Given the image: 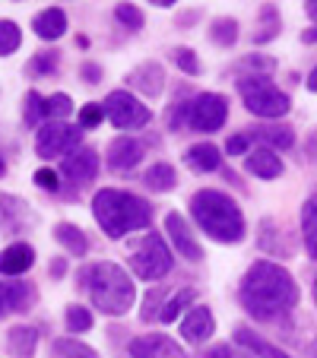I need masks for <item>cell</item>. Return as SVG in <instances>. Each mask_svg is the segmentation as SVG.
Segmentation results:
<instances>
[{
    "label": "cell",
    "instance_id": "cell-6",
    "mask_svg": "<svg viewBox=\"0 0 317 358\" xmlns=\"http://www.w3.org/2000/svg\"><path fill=\"white\" fill-rule=\"evenodd\" d=\"M130 266H134V273L140 279H146V282H155V279L169 276L171 250H169V244L162 241V235L146 231V235L130 248Z\"/></svg>",
    "mask_w": 317,
    "mask_h": 358
},
{
    "label": "cell",
    "instance_id": "cell-7",
    "mask_svg": "<svg viewBox=\"0 0 317 358\" xmlns=\"http://www.w3.org/2000/svg\"><path fill=\"white\" fill-rule=\"evenodd\" d=\"M105 117H108L118 130H140V127H146L153 115H149L146 105H143L140 99H134L127 89H115V92H108V99H105Z\"/></svg>",
    "mask_w": 317,
    "mask_h": 358
},
{
    "label": "cell",
    "instance_id": "cell-19",
    "mask_svg": "<svg viewBox=\"0 0 317 358\" xmlns=\"http://www.w3.org/2000/svg\"><path fill=\"white\" fill-rule=\"evenodd\" d=\"M248 171L257 178H263V181H273V178L283 175V162H279V156L273 152V149H254V152H248Z\"/></svg>",
    "mask_w": 317,
    "mask_h": 358
},
{
    "label": "cell",
    "instance_id": "cell-52",
    "mask_svg": "<svg viewBox=\"0 0 317 358\" xmlns=\"http://www.w3.org/2000/svg\"><path fill=\"white\" fill-rule=\"evenodd\" d=\"M3 171H7V165H3V159H0V175H3Z\"/></svg>",
    "mask_w": 317,
    "mask_h": 358
},
{
    "label": "cell",
    "instance_id": "cell-11",
    "mask_svg": "<svg viewBox=\"0 0 317 358\" xmlns=\"http://www.w3.org/2000/svg\"><path fill=\"white\" fill-rule=\"evenodd\" d=\"M130 358H184V349L165 333H149L130 343Z\"/></svg>",
    "mask_w": 317,
    "mask_h": 358
},
{
    "label": "cell",
    "instance_id": "cell-35",
    "mask_svg": "<svg viewBox=\"0 0 317 358\" xmlns=\"http://www.w3.org/2000/svg\"><path fill=\"white\" fill-rule=\"evenodd\" d=\"M115 16H118V22H121V26H127V29H130V32L143 29V13L134 7V3H118Z\"/></svg>",
    "mask_w": 317,
    "mask_h": 358
},
{
    "label": "cell",
    "instance_id": "cell-8",
    "mask_svg": "<svg viewBox=\"0 0 317 358\" xmlns=\"http://www.w3.org/2000/svg\"><path fill=\"white\" fill-rule=\"evenodd\" d=\"M225 115H229V101L219 92H200L190 99V130H200V134H213L225 124Z\"/></svg>",
    "mask_w": 317,
    "mask_h": 358
},
{
    "label": "cell",
    "instance_id": "cell-51",
    "mask_svg": "<svg viewBox=\"0 0 317 358\" xmlns=\"http://www.w3.org/2000/svg\"><path fill=\"white\" fill-rule=\"evenodd\" d=\"M308 358H317V339L311 343V349H308Z\"/></svg>",
    "mask_w": 317,
    "mask_h": 358
},
{
    "label": "cell",
    "instance_id": "cell-28",
    "mask_svg": "<svg viewBox=\"0 0 317 358\" xmlns=\"http://www.w3.org/2000/svg\"><path fill=\"white\" fill-rule=\"evenodd\" d=\"M51 358H99V355L86 343H80V339H57L51 345Z\"/></svg>",
    "mask_w": 317,
    "mask_h": 358
},
{
    "label": "cell",
    "instance_id": "cell-18",
    "mask_svg": "<svg viewBox=\"0 0 317 358\" xmlns=\"http://www.w3.org/2000/svg\"><path fill=\"white\" fill-rule=\"evenodd\" d=\"M32 29H35V35H38V38L55 41V38H61V35L67 32V16H64V10L48 7V10H41V13L32 20Z\"/></svg>",
    "mask_w": 317,
    "mask_h": 358
},
{
    "label": "cell",
    "instance_id": "cell-23",
    "mask_svg": "<svg viewBox=\"0 0 317 358\" xmlns=\"http://www.w3.org/2000/svg\"><path fill=\"white\" fill-rule=\"evenodd\" d=\"M55 238L64 244V250H67V254H73V257H83V254L89 250L86 235H83V229H76L73 222H57Z\"/></svg>",
    "mask_w": 317,
    "mask_h": 358
},
{
    "label": "cell",
    "instance_id": "cell-25",
    "mask_svg": "<svg viewBox=\"0 0 317 358\" xmlns=\"http://www.w3.org/2000/svg\"><path fill=\"white\" fill-rule=\"evenodd\" d=\"M7 345L13 355L26 358L35 352V345H38V333L32 330V327H13V330L7 333Z\"/></svg>",
    "mask_w": 317,
    "mask_h": 358
},
{
    "label": "cell",
    "instance_id": "cell-4",
    "mask_svg": "<svg viewBox=\"0 0 317 358\" xmlns=\"http://www.w3.org/2000/svg\"><path fill=\"white\" fill-rule=\"evenodd\" d=\"M83 282H86L92 304L101 314H108V317H121V314H127L134 308L136 289L118 264H108V260L92 264L83 273Z\"/></svg>",
    "mask_w": 317,
    "mask_h": 358
},
{
    "label": "cell",
    "instance_id": "cell-46",
    "mask_svg": "<svg viewBox=\"0 0 317 358\" xmlns=\"http://www.w3.org/2000/svg\"><path fill=\"white\" fill-rule=\"evenodd\" d=\"M308 89H311V92H317V67L311 70V76H308Z\"/></svg>",
    "mask_w": 317,
    "mask_h": 358
},
{
    "label": "cell",
    "instance_id": "cell-47",
    "mask_svg": "<svg viewBox=\"0 0 317 358\" xmlns=\"http://www.w3.org/2000/svg\"><path fill=\"white\" fill-rule=\"evenodd\" d=\"M64 266H67V264H64V260H55V266H51V273H55V276H64Z\"/></svg>",
    "mask_w": 317,
    "mask_h": 358
},
{
    "label": "cell",
    "instance_id": "cell-12",
    "mask_svg": "<svg viewBox=\"0 0 317 358\" xmlns=\"http://www.w3.org/2000/svg\"><path fill=\"white\" fill-rule=\"evenodd\" d=\"M165 231H169V235H171V244H175L178 257H184V260H194V264L203 257L200 244H197L194 231L188 229V222H184V216H178V213H169V216H165Z\"/></svg>",
    "mask_w": 317,
    "mask_h": 358
},
{
    "label": "cell",
    "instance_id": "cell-26",
    "mask_svg": "<svg viewBox=\"0 0 317 358\" xmlns=\"http://www.w3.org/2000/svg\"><path fill=\"white\" fill-rule=\"evenodd\" d=\"M143 181H146V187L155 190V194H169V190L178 184V175H175V169H171V165L155 162L153 169L146 171V178H143Z\"/></svg>",
    "mask_w": 317,
    "mask_h": 358
},
{
    "label": "cell",
    "instance_id": "cell-15",
    "mask_svg": "<svg viewBox=\"0 0 317 358\" xmlns=\"http://www.w3.org/2000/svg\"><path fill=\"white\" fill-rule=\"evenodd\" d=\"M143 159V143L134 136H118L108 146V169L111 171H130Z\"/></svg>",
    "mask_w": 317,
    "mask_h": 358
},
{
    "label": "cell",
    "instance_id": "cell-21",
    "mask_svg": "<svg viewBox=\"0 0 317 358\" xmlns=\"http://www.w3.org/2000/svg\"><path fill=\"white\" fill-rule=\"evenodd\" d=\"M235 343L244 345V349H248L251 355H257V358H289L283 349H276V345H270L267 339L254 336L248 327H235Z\"/></svg>",
    "mask_w": 317,
    "mask_h": 358
},
{
    "label": "cell",
    "instance_id": "cell-39",
    "mask_svg": "<svg viewBox=\"0 0 317 358\" xmlns=\"http://www.w3.org/2000/svg\"><path fill=\"white\" fill-rule=\"evenodd\" d=\"M203 358H251V352H238V349H232L229 343H223V345L206 349V352H203Z\"/></svg>",
    "mask_w": 317,
    "mask_h": 358
},
{
    "label": "cell",
    "instance_id": "cell-31",
    "mask_svg": "<svg viewBox=\"0 0 317 358\" xmlns=\"http://www.w3.org/2000/svg\"><path fill=\"white\" fill-rule=\"evenodd\" d=\"M209 38L216 41V45H223V48L235 45V41H238V22L229 20V16L216 20V22H213V29H209Z\"/></svg>",
    "mask_w": 317,
    "mask_h": 358
},
{
    "label": "cell",
    "instance_id": "cell-3",
    "mask_svg": "<svg viewBox=\"0 0 317 358\" xmlns=\"http://www.w3.org/2000/svg\"><path fill=\"white\" fill-rule=\"evenodd\" d=\"M190 216L213 241L238 244L244 238V216L223 190H197L190 196Z\"/></svg>",
    "mask_w": 317,
    "mask_h": 358
},
{
    "label": "cell",
    "instance_id": "cell-27",
    "mask_svg": "<svg viewBox=\"0 0 317 358\" xmlns=\"http://www.w3.org/2000/svg\"><path fill=\"white\" fill-rule=\"evenodd\" d=\"M276 32H279V13H276V7H273V3H267V7L260 10V22H257L254 41H257V45H263V41L276 38Z\"/></svg>",
    "mask_w": 317,
    "mask_h": 358
},
{
    "label": "cell",
    "instance_id": "cell-40",
    "mask_svg": "<svg viewBox=\"0 0 317 358\" xmlns=\"http://www.w3.org/2000/svg\"><path fill=\"white\" fill-rule=\"evenodd\" d=\"M248 146H251V134H235V136H229V143H225V152H229V156H244Z\"/></svg>",
    "mask_w": 317,
    "mask_h": 358
},
{
    "label": "cell",
    "instance_id": "cell-53",
    "mask_svg": "<svg viewBox=\"0 0 317 358\" xmlns=\"http://www.w3.org/2000/svg\"><path fill=\"white\" fill-rule=\"evenodd\" d=\"M314 301H317V279H314Z\"/></svg>",
    "mask_w": 317,
    "mask_h": 358
},
{
    "label": "cell",
    "instance_id": "cell-43",
    "mask_svg": "<svg viewBox=\"0 0 317 358\" xmlns=\"http://www.w3.org/2000/svg\"><path fill=\"white\" fill-rule=\"evenodd\" d=\"M155 308H159V292H149V295H146V308H143V311H140V317L146 320V324H149V320H153V314H159V311H155Z\"/></svg>",
    "mask_w": 317,
    "mask_h": 358
},
{
    "label": "cell",
    "instance_id": "cell-10",
    "mask_svg": "<svg viewBox=\"0 0 317 358\" xmlns=\"http://www.w3.org/2000/svg\"><path fill=\"white\" fill-rule=\"evenodd\" d=\"M61 171L73 184H80V187H83V184H89L95 178V171H99V152H95V149H89V146L70 149L67 156H64Z\"/></svg>",
    "mask_w": 317,
    "mask_h": 358
},
{
    "label": "cell",
    "instance_id": "cell-34",
    "mask_svg": "<svg viewBox=\"0 0 317 358\" xmlns=\"http://www.w3.org/2000/svg\"><path fill=\"white\" fill-rule=\"evenodd\" d=\"M171 61H175L178 70H184L188 76L200 73V61H197V55L190 51V48H175V51H171Z\"/></svg>",
    "mask_w": 317,
    "mask_h": 358
},
{
    "label": "cell",
    "instance_id": "cell-14",
    "mask_svg": "<svg viewBox=\"0 0 317 358\" xmlns=\"http://www.w3.org/2000/svg\"><path fill=\"white\" fill-rule=\"evenodd\" d=\"M127 83L136 89V92L146 95V99H155V95H162V89H165V70H162V64L143 61L140 67L130 70Z\"/></svg>",
    "mask_w": 317,
    "mask_h": 358
},
{
    "label": "cell",
    "instance_id": "cell-36",
    "mask_svg": "<svg viewBox=\"0 0 317 358\" xmlns=\"http://www.w3.org/2000/svg\"><path fill=\"white\" fill-rule=\"evenodd\" d=\"M41 117H45V99L32 89V92H26V124L29 127H35Z\"/></svg>",
    "mask_w": 317,
    "mask_h": 358
},
{
    "label": "cell",
    "instance_id": "cell-5",
    "mask_svg": "<svg viewBox=\"0 0 317 358\" xmlns=\"http://www.w3.org/2000/svg\"><path fill=\"white\" fill-rule=\"evenodd\" d=\"M238 95H241L244 108L257 117H283L286 111L292 108L289 105V95L270 83L267 76H241L238 80Z\"/></svg>",
    "mask_w": 317,
    "mask_h": 358
},
{
    "label": "cell",
    "instance_id": "cell-37",
    "mask_svg": "<svg viewBox=\"0 0 317 358\" xmlns=\"http://www.w3.org/2000/svg\"><path fill=\"white\" fill-rule=\"evenodd\" d=\"M190 117V101H175L169 108V130H181Z\"/></svg>",
    "mask_w": 317,
    "mask_h": 358
},
{
    "label": "cell",
    "instance_id": "cell-30",
    "mask_svg": "<svg viewBox=\"0 0 317 358\" xmlns=\"http://www.w3.org/2000/svg\"><path fill=\"white\" fill-rule=\"evenodd\" d=\"M73 115V101H70V95L64 92H55L45 99V117H51V121H64V117Z\"/></svg>",
    "mask_w": 317,
    "mask_h": 358
},
{
    "label": "cell",
    "instance_id": "cell-49",
    "mask_svg": "<svg viewBox=\"0 0 317 358\" xmlns=\"http://www.w3.org/2000/svg\"><path fill=\"white\" fill-rule=\"evenodd\" d=\"M149 3H155V7H171V3H178V0H149Z\"/></svg>",
    "mask_w": 317,
    "mask_h": 358
},
{
    "label": "cell",
    "instance_id": "cell-16",
    "mask_svg": "<svg viewBox=\"0 0 317 358\" xmlns=\"http://www.w3.org/2000/svg\"><path fill=\"white\" fill-rule=\"evenodd\" d=\"M32 264H35V250L26 241H16L7 250H0V273L3 276H22Z\"/></svg>",
    "mask_w": 317,
    "mask_h": 358
},
{
    "label": "cell",
    "instance_id": "cell-17",
    "mask_svg": "<svg viewBox=\"0 0 317 358\" xmlns=\"http://www.w3.org/2000/svg\"><path fill=\"white\" fill-rule=\"evenodd\" d=\"M184 162H188L190 171L203 175V171H216L223 165V156H219V149L213 143H197V146H190L184 152Z\"/></svg>",
    "mask_w": 317,
    "mask_h": 358
},
{
    "label": "cell",
    "instance_id": "cell-13",
    "mask_svg": "<svg viewBox=\"0 0 317 358\" xmlns=\"http://www.w3.org/2000/svg\"><path fill=\"white\" fill-rule=\"evenodd\" d=\"M216 333V320H213V314H209V308H203V304H194L188 311V317L181 320V336L188 339L190 345H203L209 336Z\"/></svg>",
    "mask_w": 317,
    "mask_h": 358
},
{
    "label": "cell",
    "instance_id": "cell-48",
    "mask_svg": "<svg viewBox=\"0 0 317 358\" xmlns=\"http://www.w3.org/2000/svg\"><path fill=\"white\" fill-rule=\"evenodd\" d=\"M308 16L317 22V0H311V3H308Z\"/></svg>",
    "mask_w": 317,
    "mask_h": 358
},
{
    "label": "cell",
    "instance_id": "cell-41",
    "mask_svg": "<svg viewBox=\"0 0 317 358\" xmlns=\"http://www.w3.org/2000/svg\"><path fill=\"white\" fill-rule=\"evenodd\" d=\"M35 184H38L41 190H51V194L61 187V181H57V171H51V169H38V171H35Z\"/></svg>",
    "mask_w": 317,
    "mask_h": 358
},
{
    "label": "cell",
    "instance_id": "cell-2",
    "mask_svg": "<svg viewBox=\"0 0 317 358\" xmlns=\"http://www.w3.org/2000/svg\"><path fill=\"white\" fill-rule=\"evenodd\" d=\"M92 216L108 238H124L136 229H146L153 222V206L143 196L127 194V190L105 187L92 200Z\"/></svg>",
    "mask_w": 317,
    "mask_h": 358
},
{
    "label": "cell",
    "instance_id": "cell-29",
    "mask_svg": "<svg viewBox=\"0 0 317 358\" xmlns=\"http://www.w3.org/2000/svg\"><path fill=\"white\" fill-rule=\"evenodd\" d=\"M194 298H197L194 289H181L178 295H171L169 301H165V308L159 311V320H162V324H171V320H178V314H181L188 304H194Z\"/></svg>",
    "mask_w": 317,
    "mask_h": 358
},
{
    "label": "cell",
    "instance_id": "cell-42",
    "mask_svg": "<svg viewBox=\"0 0 317 358\" xmlns=\"http://www.w3.org/2000/svg\"><path fill=\"white\" fill-rule=\"evenodd\" d=\"M241 70H273V61L270 57H257V55H251V57H244L241 64H238Z\"/></svg>",
    "mask_w": 317,
    "mask_h": 358
},
{
    "label": "cell",
    "instance_id": "cell-20",
    "mask_svg": "<svg viewBox=\"0 0 317 358\" xmlns=\"http://www.w3.org/2000/svg\"><path fill=\"white\" fill-rule=\"evenodd\" d=\"M251 140L263 143L267 149H289L295 143V134L286 124H267V127H254L251 130Z\"/></svg>",
    "mask_w": 317,
    "mask_h": 358
},
{
    "label": "cell",
    "instance_id": "cell-32",
    "mask_svg": "<svg viewBox=\"0 0 317 358\" xmlns=\"http://www.w3.org/2000/svg\"><path fill=\"white\" fill-rule=\"evenodd\" d=\"M20 41H22L20 26L13 20H0V57L13 55L16 48H20Z\"/></svg>",
    "mask_w": 317,
    "mask_h": 358
},
{
    "label": "cell",
    "instance_id": "cell-33",
    "mask_svg": "<svg viewBox=\"0 0 317 358\" xmlns=\"http://www.w3.org/2000/svg\"><path fill=\"white\" fill-rule=\"evenodd\" d=\"M67 330L70 333L92 330V314H89L86 308H80V304H70V308H67Z\"/></svg>",
    "mask_w": 317,
    "mask_h": 358
},
{
    "label": "cell",
    "instance_id": "cell-1",
    "mask_svg": "<svg viewBox=\"0 0 317 358\" xmlns=\"http://www.w3.org/2000/svg\"><path fill=\"white\" fill-rule=\"evenodd\" d=\"M244 311L254 320H279L295 308L298 285L289 270H283L273 260H257L241 279L238 289Z\"/></svg>",
    "mask_w": 317,
    "mask_h": 358
},
{
    "label": "cell",
    "instance_id": "cell-38",
    "mask_svg": "<svg viewBox=\"0 0 317 358\" xmlns=\"http://www.w3.org/2000/svg\"><path fill=\"white\" fill-rule=\"evenodd\" d=\"M101 117H105V105H99V101L83 105V111H80V124H83V127H95V124H101Z\"/></svg>",
    "mask_w": 317,
    "mask_h": 358
},
{
    "label": "cell",
    "instance_id": "cell-22",
    "mask_svg": "<svg viewBox=\"0 0 317 358\" xmlns=\"http://www.w3.org/2000/svg\"><path fill=\"white\" fill-rule=\"evenodd\" d=\"M29 298L32 295L22 282H0V317L7 311H26Z\"/></svg>",
    "mask_w": 317,
    "mask_h": 358
},
{
    "label": "cell",
    "instance_id": "cell-50",
    "mask_svg": "<svg viewBox=\"0 0 317 358\" xmlns=\"http://www.w3.org/2000/svg\"><path fill=\"white\" fill-rule=\"evenodd\" d=\"M304 41H317V29H311V32H304Z\"/></svg>",
    "mask_w": 317,
    "mask_h": 358
},
{
    "label": "cell",
    "instance_id": "cell-44",
    "mask_svg": "<svg viewBox=\"0 0 317 358\" xmlns=\"http://www.w3.org/2000/svg\"><path fill=\"white\" fill-rule=\"evenodd\" d=\"M32 67L35 70H41V73H48V70H55L57 67V55H38L32 61Z\"/></svg>",
    "mask_w": 317,
    "mask_h": 358
},
{
    "label": "cell",
    "instance_id": "cell-9",
    "mask_svg": "<svg viewBox=\"0 0 317 358\" xmlns=\"http://www.w3.org/2000/svg\"><path fill=\"white\" fill-rule=\"evenodd\" d=\"M80 140H83V130L70 127V124H64V121H48V124H41L38 136H35V152H38L41 159L64 156V152L80 146Z\"/></svg>",
    "mask_w": 317,
    "mask_h": 358
},
{
    "label": "cell",
    "instance_id": "cell-24",
    "mask_svg": "<svg viewBox=\"0 0 317 358\" xmlns=\"http://www.w3.org/2000/svg\"><path fill=\"white\" fill-rule=\"evenodd\" d=\"M302 231H304V248L317 260V194H311L302 206Z\"/></svg>",
    "mask_w": 317,
    "mask_h": 358
},
{
    "label": "cell",
    "instance_id": "cell-45",
    "mask_svg": "<svg viewBox=\"0 0 317 358\" xmlns=\"http://www.w3.org/2000/svg\"><path fill=\"white\" fill-rule=\"evenodd\" d=\"M83 76H86V83H99L101 80V70L95 67V64H86V67H83Z\"/></svg>",
    "mask_w": 317,
    "mask_h": 358
}]
</instances>
